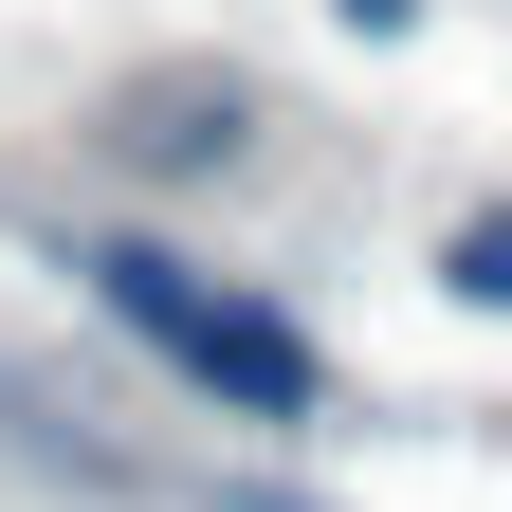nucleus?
<instances>
[{"label":"nucleus","mask_w":512,"mask_h":512,"mask_svg":"<svg viewBox=\"0 0 512 512\" xmlns=\"http://www.w3.org/2000/svg\"><path fill=\"white\" fill-rule=\"evenodd\" d=\"M55 275H74L110 330L147 348L183 403H202V421H238V439H293V458H311V439H348V421H366V403H348V366L311 348L275 293H238L220 256H183L165 220H55Z\"/></svg>","instance_id":"f257e3e1"},{"label":"nucleus","mask_w":512,"mask_h":512,"mask_svg":"<svg viewBox=\"0 0 512 512\" xmlns=\"http://www.w3.org/2000/svg\"><path fill=\"white\" fill-rule=\"evenodd\" d=\"M74 147L128 202H220V183L275 165V74H256V55H128V74H92Z\"/></svg>","instance_id":"f03ea898"},{"label":"nucleus","mask_w":512,"mask_h":512,"mask_svg":"<svg viewBox=\"0 0 512 512\" xmlns=\"http://www.w3.org/2000/svg\"><path fill=\"white\" fill-rule=\"evenodd\" d=\"M439 293H458V311H512V202H458V220H439Z\"/></svg>","instance_id":"7ed1b4c3"},{"label":"nucleus","mask_w":512,"mask_h":512,"mask_svg":"<svg viewBox=\"0 0 512 512\" xmlns=\"http://www.w3.org/2000/svg\"><path fill=\"white\" fill-rule=\"evenodd\" d=\"M202 512H330V494H293V476H202Z\"/></svg>","instance_id":"20e7f679"},{"label":"nucleus","mask_w":512,"mask_h":512,"mask_svg":"<svg viewBox=\"0 0 512 512\" xmlns=\"http://www.w3.org/2000/svg\"><path fill=\"white\" fill-rule=\"evenodd\" d=\"M330 19H348V37H421V0H330Z\"/></svg>","instance_id":"39448f33"}]
</instances>
